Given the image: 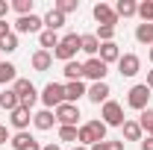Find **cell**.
Returning <instances> with one entry per match:
<instances>
[{
  "label": "cell",
  "mask_w": 153,
  "mask_h": 150,
  "mask_svg": "<svg viewBox=\"0 0 153 150\" xmlns=\"http://www.w3.org/2000/svg\"><path fill=\"white\" fill-rule=\"evenodd\" d=\"M79 38L76 33H68V36L59 38V47L53 50V59H62V62H74V56L79 53Z\"/></svg>",
  "instance_id": "1"
},
{
  "label": "cell",
  "mask_w": 153,
  "mask_h": 150,
  "mask_svg": "<svg viewBox=\"0 0 153 150\" xmlns=\"http://www.w3.org/2000/svg\"><path fill=\"white\" fill-rule=\"evenodd\" d=\"M38 100L44 103V109H56V106H62L65 103V85L62 82H47L44 88H41V94H38Z\"/></svg>",
  "instance_id": "2"
},
{
  "label": "cell",
  "mask_w": 153,
  "mask_h": 150,
  "mask_svg": "<svg viewBox=\"0 0 153 150\" xmlns=\"http://www.w3.org/2000/svg\"><path fill=\"white\" fill-rule=\"evenodd\" d=\"M12 91L21 97V106L33 112V106H36V100H38V88L30 82V79H21V76H18V79L12 82Z\"/></svg>",
  "instance_id": "3"
},
{
  "label": "cell",
  "mask_w": 153,
  "mask_h": 150,
  "mask_svg": "<svg viewBox=\"0 0 153 150\" xmlns=\"http://www.w3.org/2000/svg\"><path fill=\"white\" fill-rule=\"evenodd\" d=\"M127 106H130V109H135V112H144V109L150 106V88H147L144 82L133 85V88L127 91Z\"/></svg>",
  "instance_id": "4"
},
{
  "label": "cell",
  "mask_w": 153,
  "mask_h": 150,
  "mask_svg": "<svg viewBox=\"0 0 153 150\" xmlns=\"http://www.w3.org/2000/svg\"><path fill=\"white\" fill-rule=\"evenodd\" d=\"M100 118H103V124L106 127H124V106L118 103V100H106L103 103V109H100Z\"/></svg>",
  "instance_id": "5"
},
{
  "label": "cell",
  "mask_w": 153,
  "mask_h": 150,
  "mask_svg": "<svg viewBox=\"0 0 153 150\" xmlns=\"http://www.w3.org/2000/svg\"><path fill=\"white\" fill-rule=\"evenodd\" d=\"M53 115H56V124H59V127H76V121L82 118L76 103H62V106L53 109Z\"/></svg>",
  "instance_id": "6"
},
{
  "label": "cell",
  "mask_w": 153,
  "mask_h": 150,
  "mask_svg": "<svg viewBox=\"0 0 153 150\" xmlns=\"http://www.w3.org/2000/svg\"><path fill=\"white\" fill-rule=\"evenodd\" d=\"M106 74H109V65H103L97 56L82 62V76H85V79H91V82H106Z\"/></svg>",
  "instance_id": "7"
},
{
  "label": "cell",
  "mask_w": 153,
  "mask_h": 150,
  "mask_svg": "<svg viewBox=\"0 0 153 150\" xmlns=\"http://www.w3.org/2000/svg\"><path fill=\"white\" fill-rule=\"evenodd\" d=\"M91 15H94L97 27H115L118 24V15H115V6H109V3H94V9H91Z\"/></svg>",
  "instance_id": "8"
},
{
  "label": "cell",
  "mask_w": 153,
  "mask_h": 150,
  "mask_svg": "<svg viewBox=\"0 0 153 150\" xmlns=\"http://www.w3.org/2000/svg\"><path fill=\"white\" fill-rule=\"evenodd\" d=\"M138 71H141V59L135 56V53H121V59H118V74L133 79Z\"/></svg>",
  "instance_id": "9"
},
{
  "label": "cell",
  "mask_w": 153,
  "mask_h": 150,
  "mask_svg": "<svg viewBox=\"0 0 153 150\" xmlns=\"http://www.w3.org/2000/svg\"><path fill=\"white\" fill-rule=\"evenodd\" d=\"M109 94H112L109 82H91V85H88V91H85V97H88L94 106H100V103H106V100H109Z\"/></svg>",
  "instance_id": "10"
},
{
  "label": "cell",
  "mask_w": 153,
  "mask_h": 150,
  "mask_svg": "<svg viewBox=\"0 0 153 150\" xmlns=\"http://www.w3.org/2000/svg\"><path fill=\"white\" fill-rule=\"evenodd\" d=\"M41 27H44V18H38L36 12L15 21V30H18V33H41Z\"/></svg>",
  "instance_id": "11"
},
{
  "label": "cell",
  "mask_w": 153,
  "mask_h": 150,
  "mask_svg": "<svg viewBox=\"0 0 153 150\" xmlns=\"http://www.w3.org/2000/svg\"><path fill=\"white\" fill-rule=\"evenodd\" d=\"M9 124H12L18 132H27V127L33 124V112H30V109H24V106H18L15 112H9Z\"/></svg>",
  "instance_id": "12"
},
{
  "label": "cell",
  "mask_w": 153,
  "mask_h": 150,
  "mask_svg": "<svg viewBox=\"0 0 153 150\" xmlns=\"http://www.w3.org/2000/svg\"><path fill=\"white\" fill-rule=\"evenodd\" d=\"M53 124H56V115L50 112V109H38L36 115H33V127L41 132H47V130H53Z\"/></svg>",
  "instance_id": "13"
},
{
  "label": "cell",
  "mask_w": 153,
  "mask_h": 150,
  "mask_svg": "<svg viewBox=\"0 0 153 150\" xmlns=\"http://www.w3.org/2000/svg\"><path fill=\"white\" fill-rule=\"evenodd\" d=\"M97 59L103 62V65H118V59H121V47L115 44V41H106V44H100V53H97Z\"/></svg>",
  "instance_id": "14"
},
{
  "label": "cell",
  "mask_w": 153,
  "mask_h": 150,
  "mask_svg": "<svg viewBox=\"0 0 153 150\" xmlns=\"http://www.w3.org/2000/svg\"><path fill=\"white\" fill-rule=\"evenodd\" d=\"M88 91V85L82 82V79H76V82H65V103H76L79 97H85Z\"/></svg>",
  "instance_id": "15"
},
{
  "label": "cell",
  "mask_w": 153,
  "mask_h": 150,
  "mask_svg": "<svg viewBox=\"0 0 153 150\" xmlns=\"http://www.w3.org/2000/svg\"><path fill=\"white\" fill-rule=\"evenodd\" d=\"M30 65H33V71H47L53 65V53L50 50H36L33 59H30Z\"/></svg>",
  "instance_id": "16"
},
{
  "label": "cell",
  "mask_w": 153,
  "mask_h": 150,
  "mask_svg": "<svg viewBox=\"0 0 153 150\" xmlns=\"http://www.w3.org/2000/svg\"><path fill=\"white\" fill-rule=\"evenodd\" d=\"M79 50H82V53H88V59H94L97 53H100V41H97L94 33H88V36L79 38Z\"/></svg>",
  "instance_id": "17"
},
{
  "label": "cell",
  "mask_w": 153,
  "mask_h": 150,
  "mask_svg": "<svg viewBox=\"0 0 153 150\" xmlns=\"http://www.w3.org/2000/svg\"><path fill=\"white\" fill-rule=\"evenodd\" d=\"M38 44H41V50H56L59 47V33H53V30H41L38 33Z\"/></svg>",
  "instance_id": "18"
},
{
  "label": "cell",
  "mask_w": 153,
  "mask_h": 150,
  "mask_svg": "<svg viewBox=\"0 0 153 150\" xmlns=\"http://www.w3.org/2000/svg\"><path fill=\"white\" fill-rule=\"evenodd\" d=\"M124 141H141L144 138V130L138 127V121H124Z\"/></svg>",
  "instance_id": "19"
},
{
  "label": "cell",
  "mask_w": 153,
  "mask_h": 150,
  "mask_svg": "<svg viewBox=\"0 0 153 150\" xmlns=\"http://www.w3.org/2000/svg\"><path fill=\"white\" fill-rule=\"evenodd\" d=\"M115 15L118 18H133V15H138V3L135 0H118L115 3Z\"/></svg>",
  "instance_id": "20"
},
{
  "label": "cell",
  "mask_w": 153,
  "mask_h": 150,
  "mask_svg": "<svg viewBox=\"0 0 153 150\" xmlns=\"http://www.w3.org/2000/svg\"><path fill=\"white\" fill-rule=\"evenodd\" d=\"M65 27V15L62 12H56V9H50L47 15H44V30H53V33H59Z\"/></svg>",
  "instance_id": "21"
},
{
  "label": "cell",
  "mask_w": 153,
  "mask_h": 150,
  "mask_svg": "<svg viewBox=\"0 0 153 150\" xmlns=\"http://www.w3.org/2000/svg\"><path fill=\"white\" fill-rule=\"evenodd\" d=\"M0 106H3L6 112H15V109L21 106V97L12 91V88H6V91H0Z\"/></svg>",
  "instance_id": "22"
},
{
  "label": "cell",
  "mask_w": 153,
  "mask_h": 150,
  "mask_svg": "<svg viewBox=\"0 0 153 150\" xmlns=\"http://www.w3.org/2000/svg\"><path fill=\"white\" fill-rule=\"evenodd\" d=\"M62 74L68 82H76V79H82V62H65V68H62Z\"/></svg>",
  "instance_id": "23"
},
{
  "label": "cell",
  "mask_w": 153,
  "mask_h": 150,
  "mask_svg": "<svg viewBox=\"0 0 153 150\" xmlns=\"http://www.w3.org/2000/svg\"><path fill=\"white\" fill-rule=\"evenodd\" d=\"M135 41L153 47V24H138V27H135Z\"/></svg>",
  "instance_id": "24"
},
{
  "label": "cell",
  "mask_w": 153,
  "mask_h": 150,
  "mask_svg": "<svg viewBox=\"0 0 153 150\" xmlns=\"http://www.w3.org/2000/svg\"><path fill=\"white\" fill-rule=\"evenodd\" d=\"M15 79H18V68H15L12 62H0V85L15 82Z\"/></svg>",
  "instance_id": "25"
},
{
  "label": "cell",
  "mask_w": 153,
  "mask_h": 150,
  "mask_svg": "<svg viewBox=\"0 0 153 150\" xmlns=\"http://www.w3.org/2000/svg\"><path fill=\"white\" fill-rule=\"evenodd\" d=\"M85 127H88V130H91V135H94V144H97V141H106V130H109V127H106V124H103L100 118L88 121Z\"/></svg>",
  "instance_id": "26"
},
{
  "label": "cell",
  "mask_w": 153,
  "mask_h": 150,
  "mask_svg": "<svg viewBox=\"0 0 153 150\" xmlns=\"http://www.w3.org/2000/svg\"><path fill=\"white\" fill-rule=\"evenodd\" d=\"M138 18H141V24H153V0L138 3Z\"/></svg>",
  "instance_id": "27"
},
{
  "label": "cell",
  "mask_w": 153,
  "mask_h": 150,
  "mask_svg": "<svg viewBox=\"0 0 153 150\" xmlns=\"http://www.w3.org/2000/svg\"><path fill=\"white\" fill-rule=\"evenodd\" d=\"M53 9L62 12V15H71V12L79 9V0H56V3H53Z\"/></svg>",
  "instance_id": "28"
},
{
  "label": "cell",
  "mask_w": 153,
  "mask_h": 150,
  "mask_svg": "<svg viewBox=\"0 0 153 150\" xmlns=\"http://www.w3.org/2000/svg\"><path fill=\"white\" fill-rule=\"evenodd\" d=\"M0 50H3V53H15V50H18V36H15V33L3 36L0 38Z\"/></svg>",
  "instance_id": "29"
},
{
  "label": "cell",
  "mask_w": 153,
  "mask_h": 150,
  "mask_svg": "<svg viewBox=\"0 0 153 150\" xmlns=\"http://www.w3.org/2000/svg\"><path fill=\"white\" fill-rule=\"evenodd\" d=\"M9 6L18 12V18H24V15H33V0H12Z\"/></svg>",
  "instance_id": "30"
},
{
  "label": "cell",
  "mask_w": 153,
  "mask_h": 150,
  "mask_svg": "<svg viewBox=\"0 0 153 150\" xmlns=\"http://www.w3.org/2000/svg\"><path fill=\"white\" fill-rule=\"evenodd\" d=\"M30 141H33V135H30V132H18V135H12V138H9L12 150H24Z\"/></svg>",
  "instance_id": "31"
},
{
  "label": "cell",
  "mask_w": 153,
  "mask_h": 150,
  "mask_svg": "<svg viewBox=\"0 0 153 150\" xmlns=\"http://www.w3.org/2000/svg\"><path fill=\"white\" fill-rule=\"evenodd\" d=\"M138 127H141L144 132L153 130V109H150V106H147L144 112H138Z\"/></svg>",
  "instance_id": "32"
},
{
  "label": "cell",
  "mask_w": 153,
  "mask_h": 150,
  "mask_svg": "<svg viewBox=\"0 0 153 150\" xmlns=\"http://www.w3.org/2000/svg\"><path fill=\"white\" fill-rule=\"evenodd\" d=\"M88 150H124V138H121V141H97V144H91Z\"/></svg>",
  "instance_id": "33"
},
{
  "label": "cell",
  "mask_w": 153,
  "mask_h": 150,
  "mask_svg": "<svg viewBox=\"0 0 153 150\" xmlns=\"http://www.w3.org/2000/svg\"><path fill=\"white\" fill-rule=\"evenodd\" d=\"M97 41H100V44H106V41H112L115 38V27H97Z\"/></svg>",
  "instance_id": "34"
},
{
  "label": "cell",
  "mask_w": 153,
  "mask_h": 150,
  "mask_svg": "<svg viewBox=\"0 0 153 150\" xmlns=\"http://www.w3.org/2000/svg\"><path fill=\"white\" fill-rule=\"evenodd\" d=\"M59 141H74L76 144V127H59Z\"/></svg>",
  "instance_id": "35"
},
{
  "label": "cell",
  "mask_w": 153,
  "mask_h": 150,
  "mask_svg": "<svg viewBox=\"0 0 153 150\" xmlns=\"http://www.w3.org/2000/svg\"><path fill=\"white\" fill-rule=\"evenodd\" d=\"M9 9H12V6H9L6 0H0V21H6V15H9Z\"/></svg>",
  "instance_id": "36"
},
{
  "label": "cell",
  "mask_w": 153,
  "mask_h": 150,
  "mask_svg": "<svg viewBox=\"0 0 153 150\" xmlns=\"http://www.w3.org/2000/svg\"><path fill=\"white\" fill-rule=\"evenodd\" d=\"M141 150H153V135H144L141 138Z\"/></svg>",
  "instance_id": "37"
},
{
  "label": "cell",
  "mask_w": 153,
  "mask_h": 150,
  "mask_svg": "<svg viewBox=\"0 0 153 150\" xmlns=\"http://www.w3.org/2000/svg\"><path fill=\"white\" fill-rule=\"evenodd\" d=\"M9 138H12V135H9V130H6V127H3V124H0V144H6V141H9Z\"/></svg>",
  "instance_id": "38"
},
{
  "label": "cell",
  "mask_w": 153,
  "mask_h": 150,
  "mask_svg": "<svg viewBox=\"0 0 153 150\" xmlns=\"http://www.w3.org/2000/svg\"><path fill=\"white\" fill-rule=\"evenodd\" d=\"M24 150H41V144H38L36 138H33V141H30V144H27V147H24Z\"/></svg>",
  "instance_id": "39"
},
{
  "label": "cell",
  "mask_w": 153,
  "mask_h": 150,
  "mask_svg": "<svg viewBox=\"0 0 153 150\" xmlns=\"http://www.w3.org/2000/svg\"><path fill=\"white\" fill-rule=\"evenodd\" d=\"M144 85H147V88L153 91V71H147V82H144Z\"/></svg>",
  "instance_id": "40"
},
{
  "label": "cell",
  "mask_w": 153,
  "mask_h": 150,
  "mask_svg": "<svg viewBox=\"0 0 153 150\" xmlns=\"http://www.w3.org/2000/svg\"><path fill=\"white\" fill-rule=\"evenodd\" d=\"M41 150H62V147H59V144H44Z\"/></svg>",
  "instance_id": "41"
},
{
  "label": "cell",
  "mask_w": 153,
  "mask_h": 150,
  "mask_svg": "<svg viewBox=\"0 0 153 150\" xmlns=\"http://www.w3.org/2000/svg\"><path fill=\"white\" fill-rule=\"evenodd\" d=\"M74 150H88V147H82V144H74Z\"/></svg>",
  "instance_id": "42"
},
{
  "label": "cell",
  "mask_w": 153,
  "mask_h": 150,
  "mask_svg": "<svg viewBox=\"0 0 153 150\" xmlns=\"http://www.w3.org/2000/svg\"><path fill=\"white\" fill-rule=\"evenodd\" d=\"M147 56H150V62H153V47H150V50H147Z\"/></svg>",
  "instance_id": "43"
},
{
  "label": "cell",
  "mask_w": 153,
  "mask_h": 150,
  "mask_svg": "<svg viewBox=\"0 0 153 150\" xmlns=\"http://www.w3.org/2000/svg\"><path fill=\"white\" fill-rule=\"evenodd\" d=\"M147 135H153V130H150V132H147Z\"/></svg>",
  "instance_id": "44"
}]
</instances>
